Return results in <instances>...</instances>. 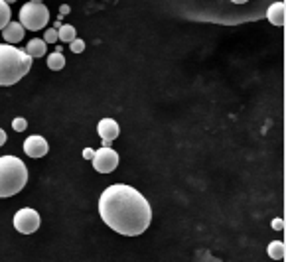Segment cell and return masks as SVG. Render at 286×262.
Segmentation results:
<instances>
[{"instance_id": "cell-1", "label": "cell", "mask_w": 286, "mask_h": 262, "mask_svg": "<svg viewBox=\"0 0 286 262\" xmlns=\"http://www.w3.org/2000/svg\"><path fill=\"white\" fill-rule=\"evenodd\" d=\"M99 215L111 231L124 237H138L150 227L152 207L136 188L115 184L101 193Z\"/></svg>"}, {"instance_id": "cell-2", "label": "cell", "mask_w": 286, "mask_h": 262, "mask_svg": "<svg viewBox=\"0 0 286 262\" xmlns=\"http://www.w3.org/2000/svg\"><path fill=\"white\" fill-rule=\"evenodd\" d=\"M32 59L26 49L14 44H0V87H10L24 79L30 73Z\"/></svg>"}, {"instance_id": "cell-3", "label": "cell", "mask_w": 286, "mask_h": 262, "mask_svg": "<svg viewBox=\"0 0 286 262\" xmlns=\"http://www.w3.org/2000/svg\"><path fill=\"white\" fill-rule=\"evenodd\" d=\"M28 168L16 156H0V197H12L26 188Z\"/></svg>"}, {"instance_id": "cell-4", "label": "cell", "mask_w": 286, "mask_h": 262, "mask_svg": "<svg viewBox=\"0 0 286 262\" xmlns=\"http://www.w3.org/2000/svg\"><path fill=\"white\" fill-rule=\"evenodd\" d=\"M49 22V10L44 2L38 0H28L22 8H20V24L24 26V30H32L38 32L44 26H47Z\"/></svg>"}, {"instance_id": "cell-5", "label": "cell", "mask_w": 286, "mask_h": 262, "mask_svg": "<svg viewBox=\"0 0 286 262\" xmlns=\"http://www.w3.org/2000/svg\"><path fill=\"white\" fill-rule=\"evenodd\" d=\"M93 168L99 172V174H111V172H115L117 170V166H119V154L111 148V146H103V148H99L95 154H93Z\"/></svg>"}, {"instance_id": "cell-6", "label": "cell", "mask_w": 286, "mask_h": 262, "mask_svg": "<svg viewBox=\"0 0 286 262\" xmlns=\"http://www.w3.org/2000/svg\"><path fill=\"white\" fill-rule=\"evenodd\" d=\"M40 213L36 209L24 207L14 215V229L22 234H32L40 229Z\"/></svg>"}, {"instance_id": "cell-7", "label": "cell", "mask_w": 286, "mask_h": 262, "mask_svg": "<svg viewBox=\"0 0 286 262\" xmlns=\"http://www.w3.org/2000/svg\"><path fill=\"white\" fill-rule=\"evenodd\" d=\"M47 152H49V144L45 142L44 136L34 134V136H28L24 140V154L26 156H30V158H44Z\"/></svg>"}, {"instance_id": "cell-8", "label": "cell", "mask_w": 286, "mask_h": 262, "mask_svg": "<svg viewBox=\"0 0 286 262\" xmlns=\"http://www.w3.org/2000/svg\"><path fill=\"white\" fill-rule=\"evenodd\" d=\"M97 132H99L101 140H109V142H113V140H117V138H119V134H121V126H119V122H117L115 118H101V120H99V124H97Z\"/></svg>"}, {"instance_id": "cell-9", "label": "cell", "mask_w": 286, "mask_h": 262, "mask_svg": "<svg viewBox=\"0 0 286 262\" xmlns=\"http://www.w3.org/2000/svg\"><path fill=\"white\" fill-rule=\"evenodd\" d=\"M2 38L6 44H18L24 40V26L20 22H8L4 28H2Z\"/></svg>"}, {"instance_id": "cell-10", "label": "cell", "mask_w": 286, "mask_h": 262, "mask_svg": "<svg viewBox=\"0 0 286 262\" xmlns=\"http://www.w3.org/2000/svg\"><path fill=\"white\" fill-rule=\"evenodd\" d=\"M267 18H269V22H271L272 26L282 28L284 26V2H274V4H271L269 10H267Z\"/></svg>"}, {"instance_id": "cell-11", "label": "cell", "mask_w": 286, "mask_h": 262, "mask_svg": "<svg viewBox=\"0 0 286 262\" xmlns=\"http://www.w3.org/2000/svg\"><path fill=\"white\" fill-rule=\"evenodd\" d=\"M26 51L30 58H44L45 56V42L44 40H30L28 45H26Z\"/></svg>"}, {"instance_id": "cell-12", "label": "cell", "mask_w": 286, "mask_h": 262, "mask_svg": "<svg viewBox=\"0 0 286 262\" xmlns=\"http://www.w3.org/2000/svg\"><path fill=\"white\" fill-rule=\"evenodd\" d=\"M47 67L51 71H61L65 67V58H63V51H51L47 56Z\"/></svg>"}, {"instance_id": "cell-13", "label": "cell", "mask_w": 286, "mask_h": 262, "mask_svg": "<svg viewBox=\"0 0 286 262\" xmlns=\"http://www.w3.org/2000/svg\"><path fill=\"white\" fill-rule=\"evenodd\" d=\"M56 30H58V42H61V44H63V42L69 44V42H73L77 38L75 28L69 26V24H61L60 28H56Z\"/></svg>"}, {"instance_id": "cell-14", "label": "cell", "mask_w": 286, "mask_h": 262, "mask_svg": "<svg viewBox=\"0 0 286 262\" xmlns=\"http://www.w3.org/2000/svg\"><path fill=\"white\" fill-rule=\"evenodd\" d=\"M269 256L272 260H284V243L282 241H272L269 245Z\"/></svg>"}, {"instance_id": "cell-15", "label": "cell", "mask_w": 286, "mask_h": 262, "mask_svg": "<svg viewBox=\"0 0 286 262\" xmlns=\"http://www.w3.org/2000/svg\"><path fill=\"white\" fill-rule=\"evenodd\" d=\"M10 16H12V12H10V6H8L4 0H0V30L10 22Z\"/></svg>"}, {"instance_id": "cell-16", "label": "cell", "mask_w": 286, "mask_h": 262, "mask_svg": "<svg viewBox=\"0 0 286 262\" xmlns=\"http://www.w3.org/2000/svg\"><path fill=\"white\" fill-rule=\"evenodd\" d=\"M12 128H14L16 132H24L28 128V120L22 117H16L14 120H12Z\"/></svg>"}, {"instance_id": "cell-17", "label": "cell", "mask_w": 286, "mask_h": 262, "mask_svg": "<svg viewBox=\"0 0 286 262\" xmlns=\"http://www.w3.org/2000/svg\"><path fill=\"white\" fill-rule=\"evenodd\" d=\"M44 42H45V44H58V30H56V28L45 30Z\"/></svg>"}, {"instance_id": "cell-18", "label": "cell", "mask_w": 286, "mask_h": 262, "mask_svg": "<svg viewBox=\"0 0 286 262\" xmlns=\"http://www.w3.org/2000/svg\"><path fill=\"white\" fill-rule=\"evenodd\" d=\"M69 47H71L73 54H81V51H85V42L79 40V38H75L73 42H69Z\"/></svg>"}, {"instance_id": "cell-19", "label": "cell", "mask_w": 286, "mask_h": 262, "mask_svg": "<svg viewBox=\"0 0 286 262\" xmlns=\"http://www.w3.org/2000/svg\"><path fill=\"white\" fill-rule=\"evenodd\" d=\"M272 229L280 233V231L284 229V221H282V219H280V217H278V219H272Z\"/></svg>"}, {"instance_id": "cell-20", "label": "cell", "mask_w": 286, "mask_h": 262, "mask_svg": "<svg viewBox=\"0 0 286 262\" xmlns=\"http://www.w3.org/2000/svg\"><path fill=\"white\" fill-rule=\"evenodd\" d=\"M93 154H95V150H93V148H85V150H83V158H85V160H91V158H93Z\"/></svg>"}, {"instance_id": "cell-21", "label": "cell", "mask_w": 286, "mask_h": 262, "mask_svg": "<svg viewBox=\"0 0 286 262\" xmlns=\"http://www.w3.org/2000/svg\"><path fill=\"white\" fill-rule=\"evenodd\" d=\"M69 10H71V8H69V4H61V6H60V16H67V14H69Z\"/></svg>"}, {"instance_id": "cell-22", "label": "cell", "mask_w": 286, "mask_h": 262, "mask_svg": "<svg viewBox=\"0 0 286 262\" xmlns=\"http://www.w3.org/2000/svg\"><path fill=\"white\" fill-rule=\"evenodd\" d=\"M4 144H6V132L0 128V146H4Z\"/></svg>"}, {"instance_id": "cell-23", "label": "cell", "mask_w": 286, "mask_h": 262, "mask_svg": "<svg viewBox=\"0 0 286 262\" xmlns=\"http://www.w3.org/2000/svg\"><path fill=\"white\" fill-rule=\"evenodd\" d=\"M231 2H235V4H245V2H249V0H231Z\"/></svg>"}, {"instance_id": "cell-24", "label": "cell", "mask_w": 286, "mask_h": 262, "mask_svg": "<svg viewBox=\"0 0 286 262\" xmlns=\"http://www.w3.org/2000/svg\"><path fill=\"white\" fill-rule=\"evenodd\" d=\"M4 2H6V4H14L16 0H4Z\"/></svg>"}, {"instance_id": "cell-25", "label": "cell", "mask_w": 286, "mask_h": 262, "mask_svg": "<svg viewBox=\"0 0 286 262\" xmlns=\"http://www.w3.org/2000/svg\"><path fill=\"white\" fill-rule=\"evenodd\" d=\"M38 2H44V0H38Z\"/></svg>"}]
</instances>
